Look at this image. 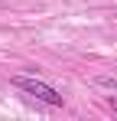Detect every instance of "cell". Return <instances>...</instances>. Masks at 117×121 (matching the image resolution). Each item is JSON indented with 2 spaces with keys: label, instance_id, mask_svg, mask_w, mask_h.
<instances>
[{
  "label": "cell",
  "instance_id": "6da1fadb",
  "mask_svg": "<svg viewBox=\"0 0 117 121\" xmlns=\"http://www.w3.org/2000/svg\"><path fill=\"white\" fill-rule=\"evenodd\" d=\"M13 85H16V88H23L26 95H36L39 101H46V105H52V108H62V95H58L52 85H46V82L26 79V75H13Z\"/></svg>",
  "mask_w": 117,
  "mask_h": 121
},
{
  "label": "cell",
  "instance_id": "7a4b0ae2",
  "mask_svg": "<svg viewBox=\"0 0 117 121\" xmlns=\"http://www.w3.org/2000/svg\"><path fill=\"white\" fill-rule=\"evenodd\" d=\"M101 85H104V88H111V92H117V79H111V75H101Z\"/></svg>",
  "mask_w": 117,
  "mask_h": 121
},
{
  "label": "cell",
  "instance_id": "3957f363",
  "mask_svg": "<svg viewBox=\"0 0 117 121\" xmlns=\"http://www.w3.org/2000/svg\"><path fill=\"white\" fill-rule=\"evenodd\" d=\"M111 111H114V115H117V98H111Z\"/></svg>",
  "mask_w": 117,
  "mask_h": 121
}]
</instances>
